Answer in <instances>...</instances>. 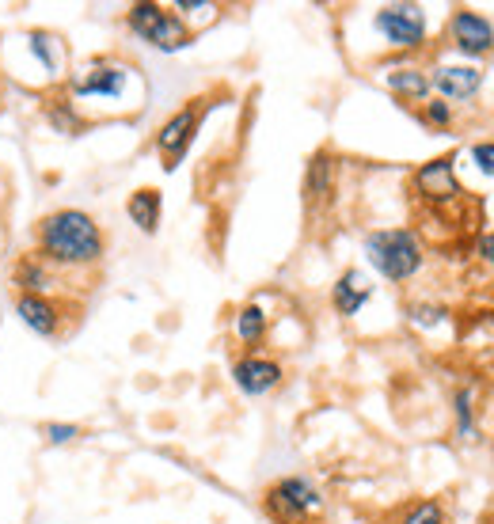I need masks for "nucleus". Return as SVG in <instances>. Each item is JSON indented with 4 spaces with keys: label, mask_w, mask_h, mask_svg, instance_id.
<instances>
[{
    "label": "nucleus",
    "mask_w": 494,
    "mask_h": 524,
    "mask_svg": "<svg viewBox=\"0 0 494 524\" xmlns=\"http://www.w3.org/2000/svg\"><path fill=\"white\" fill-rule=\"evenodd\" d=\"M475 259L494 266V232H479L475 236Z\"/></svg>",
    "instance_id": "bb28decb"
},
{
    "label": "nucleus",
    "mask_w": 494,
    "mask_h": 524,
    "mask_svg": "<svg viewBox=\"0 0 494 524\" xmlns=\"http://www.w3.org/2000/svg\"><path fill=\"white\" fill-rule=\"evenodd\" d=\"M373 300V281L365 278L361 270H342L339 278H335V285H331V308L339 312L342 319H354Z\"/></svg>",
    "instance_id": "4468645a"
},
{
    "label": "nucleus",
    "mask_w": 494,
    "mask_h": 524,
    "mask_svg": "<svg viewBox=\"0 0 494 524\" xmlns=\"http://www.w3.org/2000/svg\"><path fill=\"white\" fill-rule=\"evenodd\" d=\"M126 217L137 225V232L156 236V232H160V217H164V194L156 187L133 190L130 198H126Z\"/></svg>",
    "instance_id": "dca6fc26"
},
{
    "label": "nucleus",
    "mask_w": 494,
    "mask_h": 524,
    "mask_svg": "<svg viewBox=\"0 0 494 524\" xmlns=\"http://www.w3.org/2000/svg\"><path fill=\"white\" fill-rule=\"evenodd\" d=\"M475 388H460L453 395V411H456V433L464 437V441H472L475 437Z\"/></svg>",
    "instance_id": "4be33fe9"
},
{
    "label": "nucleus",
    "mask_w": 494,
    "mask_h": 524,
    "mask_svg": "<svg viewBox=\"0 0 494 524\" xmlns=\"http://www.w3.org/2000/svg\"><path fill=\"white\" fill-rule=\"evenodd\" d=\"M232 384H236V392L247 395V399H263V395H270L274 388H282L285 380V369L282 361H274V357L266 354H244L232 361Z\"/></svg>",
    "instance_id": "1a4fd4ad"
},
{
    "label": "nucleus",
    "mask_w": 494,
    "mask_h": 524,
    "mask_svg": "<svg viewBox=\"0 0 494 524\" xmlns=\"http://www.w3.org/2000/svg\"><path fill=\"white\" fill-rule=\"evenodd\" d=\"M266 327H270V316H266L263 304H244L240 312H236V319H232V335L240 338L244 346H259L266 338Z\"/></svg>",
    "instance_id": "a211bd4d"
},
{
    "label": "nucleus",
    "mask_w": 494,
    "mask_h": 524,
    "mask_svg": "<svg viewBox=\"0 0 494 524\" xmlns=\"http://www.w3.org/2000/svg\"><path fill=\"white\" fill-rule=\"evenodd\" d=\"M418 114H422V122L434 126V130H449V126H453V103H445V99H426Z\"/></svg>",
    "instance_id": "b1692460"
},
{
    "label": "nucleus",
    "mask_w": 494,
    "mask_h": 524,
    "mask_svg": "<svg viewBox=\"0 0 494 524\" xmlns=\"http://www.w3.org/2000/svg\"><path fill=\"white\" fill-rule=\"evenodd\" d=\"M69 92L73 99H99V103H118L130 92V69L107 61V57H95L88 65H80L69 80Z\"/></svg>",
    "instance_id": "39448f33"
},
{
    "label": "nucleus",
    "mask_w": 494,
    "mask_h": 524,
    "mask_svg": "<svg viewBox=\"0 0 494 524\" xmlns=\"http://www.w3.org/2000/svg\"><path fill=\"white\" fill-rule=\"evenodd\" d=\"M472 160H475V168L483 171L487 179H494V141H475Z\"/></svg>",
    "instance_id": "a878e982"
},
{
    "label": "nucleus",
    "mask_w": 494,
    "mask_h": 524,
    "mask_svg": "<svg viewBox=\"0 0 494 524\" xmlns=\"http://www.w3.org/2000/svg\"><path fill=\"white\" fill-rule=\"evenodd\" d=\"M27 54H31V61L38 65V73L46 76V80H54L57 73H61V54H57V38L46 35V31H27Z\"/></svg>",
    "instance_id": "6ab92c4d"
},
{
    "label": "nucleus",
    "mask_w": 494,
    "mask_h": 524,
    "mask_svg": "<svg viewBox=\"0 0 494 524\" xmlns=\"http://www.w3.org/2000/svg\"><path fill=\"white\" fill-rule=\"evenodd\" d=\"M126 27H130V35H137L145 46H152L156 54H179V50L190 46L187 19L168 12V8L156 4V0H137V4H130Z\"/></svg>",
    "instance_id": "7ed1b4c3"
},
{
    "label": "nucleus",
    "mask_w": 494,
    "mask_h": 524,
    "mask_svg": "<svg viewBox=\"0 0 494 524\" xmlns=\"http://www.w3.org/2000/svg\"><path fill=\"white\" fill-rule=\"evenodd\" d=\"M263 506L278 524H308V517L323 509V494L312 479L285 475L263 494Z\"/></svg>",
    "instance_id": "20e7f679"
},
{
    "label": "nucleus",
    "mask_w": 494,
    "mask_h": 524,
    "mask_svg": "<svg viewBox=\"0 0 494 524\" xmlns=\"http://www.w3.org/2000/svg\"><path fill=\"white\" fill-rule=\"evenodd\" d=\"M384 84H388V92L399 95L403 103H426L430 99V73H422V69H392V73L384 76Z\"/></svg>",
    "instance_id": "f3484780"
},
{
    "label": "nucleus",
    "mask_w": 494,
    "mask_h": 524,
    "mask_svg": "<svg viewBox=\"0 0 494 524\" xmlns=\"http://www.w3.org/2000/svg\"><path fill=\"white\" fill-rule=\"evenodd\" d=\"M430 88L445 103H468L483 88V73L475 65H437L430 69Z\"/></svg>",
    "instance_id": "f8f14e48"
},
{
    "label": "nucleus",
    "mask_w": 494,
    "mask_h": 524,
    "mask_svg": "<svg viewBox=\"0 0 494 524\" xmlns=\"http://www.w3.org/2000/svg\"><path fill=\"white\" fill-rule=\"evenodd\" d=\"M411 187H415V198L422 206L430 209H445L460 202V179H456V156H434V160H426L422 168H415L411 175Z\"/></svg>",
    "instance_id": "0eeeda50"
},
{
    "label": "nucleus",
    "mask_w": 494,
    "mask_h": 524,
    "mask_svg": "<svg viewBox=\"0 0 494 524\" xmlns=\"http://www.w3.org/2000/svg\"><path fill=\"white\" fill-rule=\"evenodd\" d=\"M399 524H445V509H441L437 498H422V502L403 509Z\"/></svg>",
    "instance_id": "5701e85b"
},
{
    "label": "nucleus",
    "mask_w": 494,
    "mask_h": 524,
    "mask_svg": "<svg viewBox=\"0 0 494 524\" xmlns=\"http://www.w3.org/2000/svg\"><path fill=\"white\" fill-rule=\"evenodd\" d=\"M198 126H202V99H190L183 111H175L156 130V152L164 160V171H175L183 164V156H187L194 137H198Z\"/></svg>",
    "instance_id": "6e6552de"
},
{
    "label": "nucleus",
    "mask_w": 494,
    "mask_h": 524,
    "mask_svg": "<svg viewBox=\"0 0 494 524\" xmlns=\"http://www.w3.org/2000/svg\"><path fill=\"white\" fill-rule=\"evenodd\" d=\"M46 126L61 137H76L84 130V114L76 111V103H69V99H50L46 103Z\"/></svg>",
    "instance_id": "aec40b11"
},
{
    "label": "nucleus",
    "mask_w": 494,
    "mask_h": 524,
    "mask_svg": "<svg viewBox=\"0 0 494 524\" xmlns=\"http://www.w3.org/2000/svg\"><path fill=\"white\" fill-rule=\"evenodd\" d=\"M194 12H213L206 0H175V16H194Z\"/></svg>",
    "instance_id": "cd10ccee"
},
{
    "label": "nucleus",
    "mask_w": 494,
    "mask_h": 524,
    "mask_svg": "<svg viewBox=\"0 0 494 524\" xmlns=\"http://www.w3.org/2000/svg\"><path fill=\"white\" fill-rule=\"evenodd\" d=\"M12 285L19 293H31V297H54L57 270L38 251H31V255L16 259V266H12Z\"/></svg>",
    "instance_id": "2eb2a0df"
},
{
    "label": "nucleus",
    "mask_w": 494,
    "mask_h": 524,
    "mask_svg": "<svg viewBox=\"0 0 494 524\" xmlns=\"http://www.w3.org/2000/svg\"><path fill=\"white\" fill-rule=\"evenodd\" d=\"M361 247H365V262L392 285L411 281L426 266V247L415 228H373Z\"/></svg>",
    "instance_id": "f03ea898"
},
{
    "label": "nucleus",
    "mask_w": 494,
    "mask_h": 524,
    "mask_svg": "<svg viewBox=\"0 0 494 524\" xmlns=\"http://www.w3.org/2000/svg\"><path fill=\"white\" fill-rule=\"evenodd\" d=\"M16 319L31 331V335L54 342L61 338L65 327V308L57 297H31V293H16Z\"/></svg>",
    "instance_id": "9b49d317"
},
{
    "label": "nucleus",
    "mask_w": 494,
    "mask_h": 524,
    "mask_svg": "<svg viewBox=\"0 0 494 524\" xmlns=\"http://www.w3.org/2000/svg\"><path fill=\"white\" fill-rule=\"evenodd\" d=\"M449 38L464 57H491L494 54V23L472 8H460L449 19Z\"/></svg>",
    "instance_id": "9d476101"
},
{
    "label": "nucleus",
    "mask_w": 494,
    "mask_h": 524,
    "mask_svg": "<svg viewBox=\"0 0 494 524\" xmlns=\"http://www.w3.org/2000/svg\"><path fill=\"white\" fill-rule=\"evenodd\" d=\"M335 175H339V160L331 149H320L308 156V168H304V202L308 209L327 206L331 194H335Z\"/></svg>",
    "instance_id": "ddd939ff"
},
{
    "label": "nucleus",
    "mask_w": 494,
    "mask_h": 524,
    "mask_svg": "<svg viewBox=\"0 0 494 524\" xmlns=\"http://www.w3.org/2000/svg\"><path fill=\"white\" fill-rule=\"evenodd\" d=\"M38 255L54 270H92L107 255L103 228L84 209H54L35 225Z\"/></svg>",
    "instance_id": "f257e3e1"
},
{
    "label": "nucleus",
    "mask_w": 494,
    "mask_h": 524,
    "mask_svg": "<svg viewBox=\"0 0 494 524\" xmlns=\"http://www.w3.org/2000/svg\"><path fill=\"white\" fill-rule=\"evenodd\" d=\"M42 437H46V445H73L84 437V430L76 426V422H42Z\"/></svg>",
    "instance_id": "393cba45"
},
{
    "label": "nucleus",
    "mask_w": 494,
    "mask_h": 524,
    "mask_svg": "<svg viewBox=\"0 0 494 524\" xmlns=\"http://www.w3.org/2000/svg\"><path fill=\"white\" fill-rule=\"evenodd\" d=\"M373 27L392 50H422L426 46V12H422V4H407V0L380 4L373 12Z\"/></svg>",
    "instance_id": "423d86ee"
},
{
    "label": "nucleus",
    "mask_w": 494,
    "mask_h": 524,
    "mask_svg": "<svg viewBox=\"0 0 494 524\" xmlns=\"http://www.w3.org/2000/svg\"><path fill=\"white\" fill-rule=\"evenodd\" d=\"M445 319H449V308H445V304H434V300H411V304H407V323H411V327L434 331Z\"/></svg>",
    "instance_id": "412c9836"
}]
</instances>
